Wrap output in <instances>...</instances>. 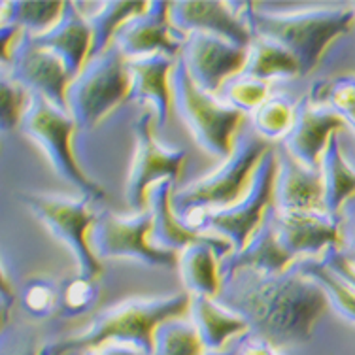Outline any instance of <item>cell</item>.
Returning a JSON list of instances; mask_svg holds the SVG:
<instances>
[{
    "label": "cell",
    "instance_id": "6da1fadb",
    "mask_svg": "<svg viewBox=\"0 0 355 355\" xmlns=\"http://www.w3.org/2000/svg\"><path fill=\"white\" fill-rule=\"evenodd\" d=\"M219 302L246 321L250 335L274 348L310 340L329 306L323 287L297 265L274 276H234L221 284Z\"/></svg>",
    "mask_w": 355,
    "mask_h": 355
},
{
    "label": "cell",
    "instance_id": "7a4b0ae2",
    "mask_svg": "<svg viewBox=\"0 0 355 355\" xmlns=\"http://www.w3.org/2000/svg\"><path fill=\"white\" fill-rule=\"evenodd\" d=\"M191 304V295L172 293L166 297L125 299L101 310L82 333L42 346L40 355H69L85 352L106 342L132 344L151 354L155 329L172 318H180Z\"/></svg>",
    "mask_w": 355,
    "mask_h": 355
},
{
    "label": "cell",
    "instance_id": "3957f363",
    "mask_svg": "<svg viewBox=\"0 0 355 355\" xmlns=\"http://www.w3.org/2000/svg\"><path fill=\"white\" fill-rule=\"evenodd\" d=\"M234 6L239 8V14L244 17L253 36L278 42L287 51H291L301 67V76L314 72L331 42H335L338 36L348 35L355 27L354 4L295 14L259 12L252 2H242Z\"/></svg>",
    "mask_w": 355,
    "mask_h": 355
},
{
    "label": "cell",
    "instance_id": "277c9868",
    "mask_svg": "<svg viewBox=\"0 0 355 355\" xmlns=\"http://www.w3.org/2000/svg\"><path fill=\"white\" fill-rule=\"evenodd\" d=\"M268 150H272L270 144L259 135H236L231 155L219 168L172 193V208L178 218L234 205L246 193L253 172Z\"/></svg>",
    "mask_w": 355,
    "mask_h": 355
},
{
    "label": "cell",
    "instance_id": "5b68a950",
    "mask_svg": "<svg viewBox=\"0 0 355 355\" xmlns=\"http://www.w3.org/2000/svg\"><path fill=\"white\" fill-rule=\"evenodd\" d=\"M171 87L172 103L191 130L193 140L212 157H229L244 114L198 87L182 57L172 70Z\"/></svg>",
    "mask_w": 355,
    "mask_h": 355
},
{
    "label": "cell",
    "instance_id": "8992f818",
    "mask_svg": "<svg viewBox=\"0 0 355 355\" xmlns=\"http://www.w3.org/2000/svg\"><path fill=\"white\" fill-rule=\"evenodd\" d=\"M127 62L129 59L123 51L117 44H112L103 53L91 57L82 72L70 82L67 106L78 129H93L117 104L129 98Z\"/></svg>",
    "mask_w": 355,
    "mask_h": 355
},
{
    "label": "cell",
    "instance_id": "52a82bcc",
    "mask_svg": "<svg viewBox=\"0 0 355 355\" xmlns=\"http://www.w3.org/2000/svg\"><path fill=\"white\" fill-rule=\"evenodd\" d=\"M19 200L33 210L55 239L69 248L78 265V274L95 280L103 276V265L89 244V231L96 221V214L91 208L93 198L21 193Z\"/></svg>",
    "mask_w": 355,
    "mask_h": 355
},
{
    "label": "cell",
    "instance_id": "ba28073f",
    "mask_svg": "<svg viewBox=\"0 0 355 355\" xmlns=\"http://www.w3.org/2000/svg\"><path fill=\"white\" fill-rule=\"evenodd\" d=\"M278 174V155L268 150L253 172L252 182L240 200L227 208L206 210L197 218V227L225 239L239 252L246 246L263 223L266 212L274 208V184Z\"/></svg>",
    "mask_w": 355,
    "mask_h": 355
},
{
    "label": "cell",
    "instance_id": "9c48e42d",
    "mask_svg": "<svg viewBox=\"0 0 355 355\" xmlns=\"http://www.w3.org/2000/svg\"><path fill=\"white\" fill-rule=\"evenodd\" d=\"M23 130L28 137L38 142L55 172L62 176L69 184L76 185L83 197H91L93 200H103L106 191L98 184H95L85 172L78 166L70 138L76 129V121L69 112L57 108L46 98L33 95V104L23 117Z\"/></svg>",
    "mask_w": 355,
    "mask_h": 355
},
{
    "label": "cell",
    "instance_id": "30bf717a",
    "mask_svg": "<svg viewBox=\"0 0 355 355\" xmlns=\"http://www.w3.org/2000/svg\"><path fill=\"white\" fill-rule=\"evenodd\" d=\"M153 214L150 208L129 218H121L114 212H103L89 231V244L101 259H135L144 265L174 266L178 255L153 248L150 242Z\"/></svg>",
    "mask_w": 355,
    "mask_h": 355
},
{
    "label": "cell",
    "instance_id": "8fae6325",
    "mask_svg": "<svg viewBox=\"0 0 355 355\" xmlns=\"http://www.w3.org/2000/svg\"><path fill=\"white\" fill-rule=\"evenodd\" d=\"M153 127L155 117L151 112L140 114L132 123L137 146L125 185V198L135 214L144 212L148 208V193L151 187L161 180L176 182L185 163V151L171 150L159 144L153 135Z\"/></svg>",
    "mask_w": 355,
    "mask_h": 355
},
{
    "label": "cell",
    "instance_id": "7c38bea8",
    "mask_svg": "<svg viewBox=\"0 0 355 355\" xmlns=\"http://www.w3.org/2000/svg\"><path fill=\"white\" fill-rule=\"evenodd\" d=\"M182 61L198 87L216 95L231 78L244 72L248 64V48L210 35L191 33L185 38Z\"/></svg>",
    "mask_w": 355,
    "mask_h": 355
},
{
    "label": "cell",
    "instance_id": "4fadbf2b",
    "mask_svg": "<svg viewBox=\"0 0 355 355\" xmlns=\"http://www.w3.org/2000/svg\"><path fill=\"white\" fill-rule=\"evenodd\" d=\"M8 61L12 69L10 76L15 82L35 91L57 108L69 112L67 91L72 78L51 49L40 46L31 35H25L17 40Z\"/></svg>",
    "mask_w": 355,
    "mask_h": 355
},
{
    "label": "cell",
    "instance_id": "5bb4252c",
    "mask_svg": "<svg viewBox=\"0 0 355 355\" xmlns=\"http://www.w3.org/2000/svg\"><path fill=\"white\" fill-rule=\"evenodd\" d=\"M346 129H349L348 123L338 112L308 95L297 104L293 127L284 137V146L295 161L308 168H320L331 137Z\"/></svg>",
    "mask_w": 355,
    "mask_h": 355
},
{
    "label": "cell",
    "instance_id": "9a60e30c",
    "mask_svg": "<svg viewBox=\"0 0 355 355\" xmlns=\"http://www.w3.org/2000/svg\"><path fill=\"white\" fill-rule=\"evenodd\" d=\"M171 21L168 2H150L144 14L137 15L117 31L114 44L123 51L127 59H138L148 55L163 53L176 57L182 53L185 40Z\"/></svg>",
    "mask_w": 355,
    "mask_h": 355
},
{
    "label": "cell",
    "instance_id": "2e32d148",
    "mask_svg": "<svg viewBox=\"0 0 355 355\" xmlns=\"http://www.w3.org/2000/svg\"><path fill=\"white\" fill-rule=\"evenodd\" d=\"M280 244L293 257H315L342 248V223L327 212H280L272 208Z\"/></svg>",
    "mask_w": 355,
    "mask_h": 355
},
{
    "label": "cell",
    "instance_id": "e0dca14e",
    "mask_svg": "<svg viewBox=\"0 0 355 355\" xmlns=\"http://www.w3.org/2000/svg\"><path fill=\"white\" fill-rule=\"evenodd\" d=\"M293 255L282 246L278 232L274 225L272 208L266 212L263 223L255 231L246 246L232 252L219 263L221 284L231 280L240 274H253V276H274L286 272L293 263Z\"/></svg>",
    "mask_w": 355,
    "mask_h": 355
},
{
    "label": "cell",
    "instance_id": "ac0fdd59",
    "mask_svg": "<svg viewBox=\"0 0 355 355\" xmlns=\"http://www.w3.org/2000/svg\"><path fill=\"white\" fill-rule=\"evenodd\" d=\"M171 21L178 33H210L236 44L240 48H250L253 33L244 17L232 10L227 2H172Z\"/></svg>",
    "mask_w": 355,
    "mask_h": 355
},
{
    "label": "cell",
    "instance_id": "d6986e66",
    "mask_svg": "<svg viewBox=\"0 0 355 355\" xmlns=\"http://www.w3.org/2000/svg\"><path fill=\"white\" fill-rule=\"evenodd\" d=\"M174 57L155 53L148 57L129 59L127 70L130 78V101L150 104L155 117V129L168 123L172 106L171 76L174 70Z\"/></svg>",
    "mask_w": 355,
    "mask_h": 355
},
{
    "label": "cell",
    "instance_id": "ffe728a7",
    "mask_svg": "<svg viewBox=\"0 0 355 355\" xmlns=\"http://www.w3.org/2000/svg\"><path fill=\"white\" fill-rule=\"evenodd\" d=\"M274 208L280 212H325V185L320 168H308L289 153L278 157Z\"/></svg>",
    "mask_w": 355,
    "mask_h": 355
},
{
    "label": "cell",
    "instance_id": "44dd1931",
    "mask_svg": "<svg viewBox=\"0 0 355 355\" xmlns=\"http://www.w3.org/2000/svg\"><path fill=\"white\" fill-rule=\"evenodd\" d=\"M33 38L61 59L72 80L82 72L91 57L93 28L89 25L87 15L82 14L74 2H67L61 19L53 27Z\"/></svg>",
    "mask_w": 355,
    "mask_h": 355
},
{
    "label": "cell",
    "instance_id": "7402d4cb",
    "mask_svg": "<svg viewBox=\"0 0 355 355\" xmlns=\"http://www.w3.org/2000/svg\"><path fill=\"white\" fill-rule=\"evenodd\" d=\"M172 187H174L172 180H161L148 193V208L153 214L150 232L151 246L176 253L191 244L216 239L208 232L195 231L189 225H185L184 219L178 218L172 208V193H174Z\"/></svg>",
    "mask_w": 355,
    "mask_h": 355
},
{
    "label": "cell",
    "instance_id": "603a6c76",
    "mask_svg": "<svg viewBox=\"0 0 355 355\" xmlns=\"http://www.w3.org/2000/svg\"><path fill=\"white\" fill-rule=\"evenodd\" d=\"M232 253V246L221 236L191 244L178 255L180 278L189 295L216 297L221 291L219 263Z\"/></svg>",
    "mask_w": 355,
    "mask_h": 355
},
{
    "label": "cell",
    "instance_id": "cb8c5ba5",
    "mask_svg": "<svg viewBox=\"0 0 355 355\" xmlns=\"http://www.w3.org/2000/svg\"><path fill=\"white\" fill-rule=\"evenodd\" d=\"M191 321L208 352H221L227 342L236 335H248L250 327L239 314L223 306L214 297L191 295Z\"/></svg>",
    "mask_w": 355,
    "mask_h": 355
},
{
    "label": "cell",
    "instance_id": "d4e9b609",
    "mask_svg": "<svg viewBox=\"0 0 355 355\" xmlns=\"http://www.w3.org/2000/svg\"><path fill=\"white\" fill-rule=\"evenodd\" d=\"M321 174L325 185V212L340 218L342 208L355 197V171L342 153L338 135H333L321 155Z\"/></svg>",
    "mask_w": 355,
    "mask_h": 355
},
{
    "label": "cell",
    "instance_id": "484cf974",
    "mask_svg": "<svg viewBox=\"0 0 355 355\" xmlns=\"http://www.w3.org/2000/svg\"><path fill=\"white\" fill-rule=\"evenodd\" d=\"M244 74L259 78L268 82L270 78H295L301 76V67L291 51H287L282 44L263 36H253L248 48V64Z\"/></svg>",
    "mask_w": 355,
    "mask_h": 355
},
{
    "label": "cell",
    "instance_id": "4316f807",
    "mask_svg": "<svg viewBox=\"0 0 355 355\" xmlns=\"http://www.w3.org/2000/svg\"><path fill=\"white\" fill-rule=\"evenodd\" d=\"M150 8V2H103L95 14L87 15L89 25L93 28V48L91 57H96L114 44L117 31L137 15L144 14ZM89 57V59H91Z\"/></svg>",
    "mask_w": 355,
    "mask_h": 355
},
{
    "label": "cell",
    "instance_id": "83f0119b",
    "mask_svg": "<svg viewBox=\"0 0 355 355\" xmlns=\"http://www.w3.org/2000/svg\"><path fill=\"white\" fill-rule=\"evenodd\" d=\"M297 268L302 274H306L308 278H312L323 287V291L327 295L329 304H333L336 312L344 320L355 323V289L342 280L340 276L331 268L323 259L308 257L295 263Z\"/></svg>",
    "mask_w": 355,
    "mask_h": 355
},
{
    "label": "cell",
    "instance_id": "f1b7e54d",
    "mask_svg": "<svg viewBox=\"0 0 355 355\" xmlns=\"http://www.w3.org/2000/svg\"><path fill=\"white\" fill-rule=\"evenodd\" d=\"M208 349L202 344L193 321L172 318L161 323L153 335V349L150 355H206Z\"/></svg>",
    "mask_w": 355,
    "mask_h": 355
},
{
    "label": "cell",
    "instance_id": "f546056e",
    "mask_svg": "<svg viewBox=\"0 0 355 355\" xmlns=\"http://www.w3.org/2000/svg\"><path fill=\"white\" fill-rule=\"evenodd\" d=\"M67 2H4L2 25L25 28L28 35H42L61 19Z\"/></svg>",
    "mask_w": 355,
    "mask_h": 355
},
{
    "label": "cell",
    "instance_id": "4dcf8cb0",
    "mask_svg": "<svg viewBox=\"0 0 355 355\" xmlns=\"http://www.w3.org/2000/svg\"><path fill=\"white\" fill-rule=\"evenodd\" d=\"M295 114H297V104L291 103L287 96H268L252 114L253 129L265 140L286 137L293 127Z\"/></svg>",
    "mask_w": 355,
    "mask_h": 355
},
{
    "label": "cell",
    "instance_id": "1f68e13d",
    "mask_svg": "<svg viewBox=\"0 0 355 355\" xmlns=\"http://www.w3.org/2000/svg\"><path fill=\"white\" fill-rule=\"evenodd\" d=\"M101 299V286L95 278L76 274L59 284V312L64 318H76L91 312Z\"/></svg>",
    "mask_w": 355,
    "mask_h": 355
},
{
    "label": "cell",
    "instance_id": "d6a6232c",
    "mask_svg": "<svg viewBox=\"0 0 355 355\" xmlns=\"http://www.w3.org/2000/svg\"><path fill=\"white\" fill-rule=\"evenodd\" d=\"M310 96L320 103H327L355 132V76H338L331 82L314 83Z\"/></svg>",
    "mask_w": 355,
    "mask_h": 355
},
{
    "label": "cell",
    "instance_id": "836d02e7",
    "mask_svg": "<svg viewBox=\"0 0 355 355\" xmlns=\"http://www.w3.org/2000/svg\"><path fill=\"white\" fill-rule=\"evenodd\" d=\"M266 93H268L266 82H263L259 78H253L250 74H244V72L231 78L223 85L225 103L231 104L232 108L240 110L242 114L244 112H252L253 114L268 98Z\"/></svg>",
    "mask_w": 355,
    "mask_h": 355
},
{
    "label": "cell",
    "instance_id": "e575fe53",
    "mask_svg": "<svg viewBox=\"0 0 355 355\" xmlns=\"http://www.w3.org/2000/svg\"><path fill=\"white\" fill-rule=\"evenodd\" d=\"M0 96H2V106H0L2 130L8 132V130L17 129L33 104V95L28 93L27 87H23L12 76L4 72L2 82H0Z\"/></svg>",
    "mask_w": 355,
    "mask_h": 355
},
{
    "label": "cell",
    "instance_id": "d590c367",
    "mask_svg": "<svg viewBox=\"0 0 355 355\" xmlns=\"http://www.w3.org/2000/svg\"><path fill=\"white\" fill-rule=\"evenodd\" d=\"M21 304L35 318H48L59 310V284L42 276L31 278L23 287Z\"/></svg>",
    "mask_w": 355,
    "mask_h": 355
},
{
    "label": "cell",
    "instance_id": "8d00e7d4",
    "mask_svg": "<svg viewBox=\"0 0 355 355\" xmlns=\"http://www.w3.org/2000/svg\"><path fill=\"white\" fill-rule=\"evenodd\" d=\"M342 248L340 253L355 265V197L349 198L340 212Z\"/></svg>",
    "mask_w": 355,
    "mask_h": 355
},
{
    "label": "cell",
    "instance_id": "74e56055",
    "mask_svg": "<svg viewBox=\"0 0 355 355\" xmlns=\"http://www.w3.org/2000/svg\"><path fill=\"white\" fill-rule=\"evenodd\" d=\"M321 259L325 261V263H327V265L331 266L348 286H352L355 289V265L354 263H349V261L342 255L340 250L331 248V250H327V252L323 253Z\"/></svg>",
    "mask_w": 355,
    "mask_h": 355
},
{
    "label": "cell",
    "instance_id": "f35d334b",
    "mask_svg": "<svg viewBox=\"0 0 355 355\" xmlns=\"http://www.w3.org/2000/svg\"><path fill=\"white\" fill-rule=\"evenodd\" d=\"M42 346L38 344L35 335H15L12 336V346L4 342V352L2 355H40Z\"/></svg>",
    "mask_w": 355,
    "mask_h": 355
},
{
    "label": "cell",
    "instance_id": "ab89813d",
    "mask_svg": "<svg viewBox=\"0 0 355 355\" xmlns=\"http://www.w3.org/2000/svg\"><path fill=\"white\" fill-rule=\"evenodd\" d=\"M0 308H2V327H6L10 310L14 308L17 301V293L14 289V282L8 278L6 268H2V278H0Z\"/></svg>",
    "mask_w": 355,
    "mask_h": 355
},
{
    "label": "cell",
    "instance_id": "60d3db41",
    "mask_svg": "<svg viewBox=\"0 0 355 355\" xmlns=\"http://www.w3.org/2000/svg\"><path fill=\"white\" fill-rule=\"evenodd\" d=\"M239 355H280L272 344L248 333L239 344Z\"/></svg>",
    "mask_w": 355,
    "mask_h": 355
},
{
    "label": "cell",
    "instance_id": "b9f144b4",
    "mask_svg": "<svg viewBox=\"0 0 355 355\" xmlns=\"http://www.w3.org/2000/svg\"><path fill=\"white\" fill-rule=\"evenodd\" d=\"M82 355H148L142 349L132 346V344H121V342H106L95 348L85 349Z\"/></svg>",
    "mask_w": 355,
    "mask_h": 355
},
{
    "label": "cell",
    "instance_id": "7bdbcfd3",
    "mask_svg": "<svg viewBox=\"0 0 355 355\" xmlns=\"http://www.w3.org/2000/svg\"><path fill=\"white\" fill-rule=\"evenodd\" d=\"M206 355H239V346H236V348L221 349V352H208Z\"/></svg>",
    "mask_w": 355,
    "mask_h": 355
},
{
    "label": "cell",
    "instance_id": "ee69618b",
    "mask_svg": "<svg viewBox=\"0 0 355 355\" xmlns=\"http://www.w3.org/2000/svg\"><path fill=\"white\" fill-rule=\"evenodd\" d=\"M354 8H355V4H354Z\"/></svg>",
    "mask_w": 355,
    "mask_h": 355
}]
</instances>
